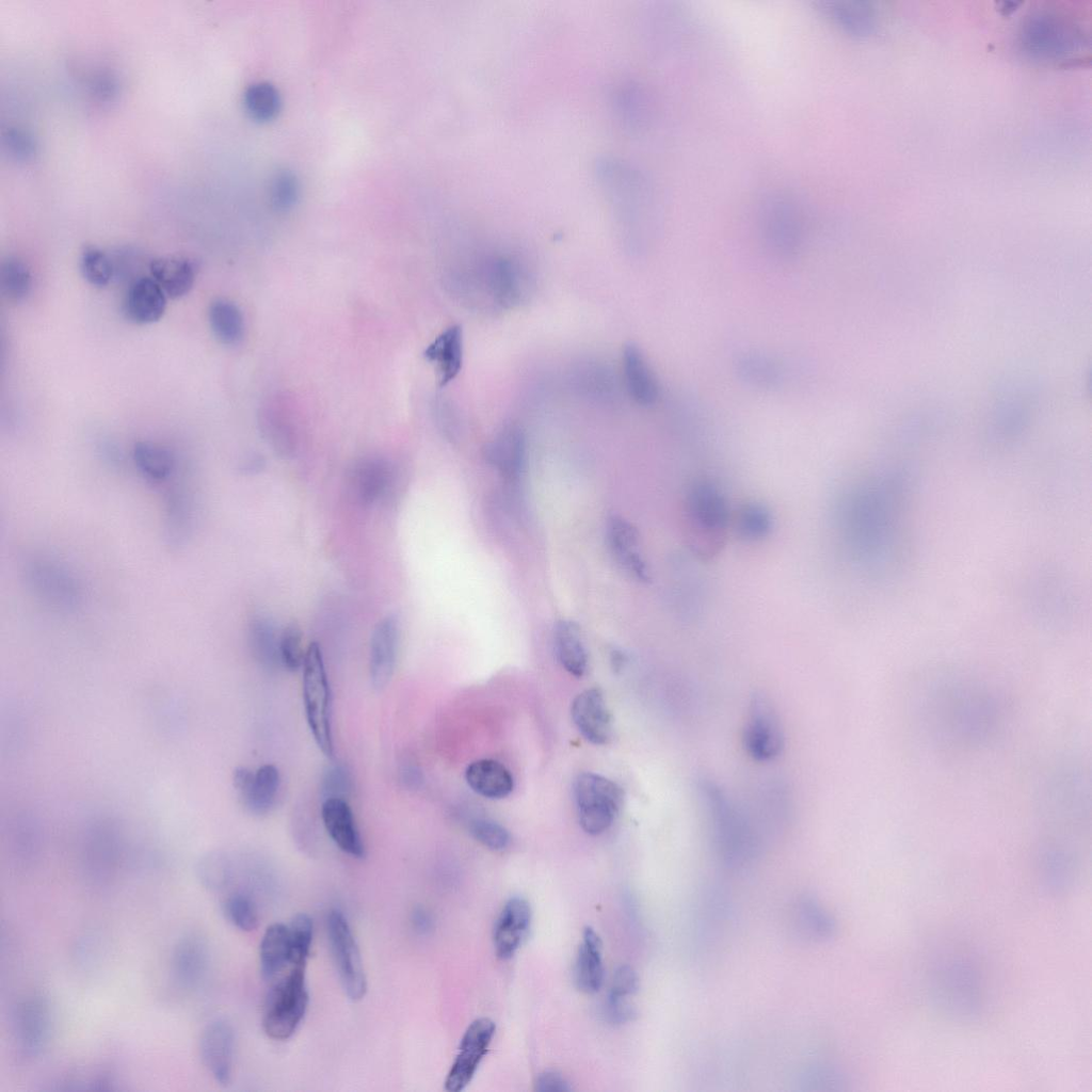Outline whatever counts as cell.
Here are the masks:
<instances>
[{"label": "cell", "instance_id": "cell-1", "mask_svg": "<svg viewBox=\"0 0 1092 1092\" xmlns=\"http://www.w3.org/2000/svg\"><path fill=\"white\" fill-rule=\"evenodd\" d=\"M921 695V712L935 738L975 744L986 739L996 727V698L980 682L947 677L930 682Z\"/></svg>", "mask_w": 1092, "mask_h": 1092}, {"label": "cell", "instance_id": "cell-2", "mask_svg": "<svg viewBox=\"0 0 1092 1092\" xmlns=\"http://www.w3.org/2000/svg\"><path fill=\"white\" fill-rule=\"evenodd\" d=\"M681 515L684 539L691 552L703 561L719 556L732 520L720 487L707 479L691 482L682 496Z\"/></svg>", "mask_w": 1092, "mask_h": 1092}, {"label": "cell", "instance_id": "cell-3", "mask_svg": "<svg viewBox=\"0 0 1092 1092\" xmlns=\"http://www.w3.org/2000/svg\"><path fill=\"white\" fill-rule=\"evenodd\" d=\"M605 199L622 220L652 227L660 214L659 195L651 178L639 167L616 158L596 165Z\"/></svg>", "mask_w": 1092, "mask_h": 1092}, {"label": "cell", "instance_id": "cell-4", "mask_svg": "<svg viewBox=\"0 0 1092 1092\" xmlns=\"http://www.w3.org/2000/svg\"><path fill=\"white\" fill-rule=\"evenodd\" d=\"M708 809L712 834L718 850L729 863H739L751 857L757 842L751 824L743 814L713 783L705 782L701 787Z\"/></svg>", "mask_w": 1092, "mask_h": 1092}, {"label": "cell", "instance_id": "cell-5", "mask_svg": "<svg viewBox=\"0 0 1092 1092\" xmlns=\"http://www.w3.org/2000/svg\"><path fill=\"white\" fill-rule=\"evenodd\" d=\"M22 577L28 590L43 604L61 612H74L83 603L84 591L76 574L64 563L46 556L26 560Z\"/></svg>", "mask_w": 1092, "mask_h": 1092}, {"label": "cell", "instance_id": "cell-6", "mask_svg": "<svg viewBox=\"0 0 1092 1092\" xmlns=\"http://www.w3.org/2000/svg\"><path fill=\"white\" fill-rule=\"evenodd\" d=\"M303 702L306 720L314 739L326 756H334L332 734V697L320 646L308 645L303 662Z\"/></svg>", "mask_w": 1092, "mask_h": 1092}, {"label": "cell", "instance_id": "cell-7", "mask_svg": "<svg viewBox=\"0 0 1092 1092\" xmlns=\"http://www.w3.org/2000/svg\"><path fill=\"white\" fill-rule=\"evenodd\" d=\"M759 229L767 248L776 257L791 259L800 252L804 240L801 210L787 193L772 192L759 209Z\"/></svg>", "mask_w": 1092, "mask_h": 1092}, {"label": "cell", "instance_id": "cell-8", "mask_svg": "<svg viewBox=\"0 0 1092 1092\" xmlns=\"http://www.w3.org/2000/svg\"><path fill=\"white\" fill-rule=\"evenodd\" d=\"M308 1005L305 965H292L290 971L269 991L262 1026L274 1040L290 1038L303 1019Z\"/></svg>", "mask_w": 1092, "mask_h": 1092}, {"label": "cell", "instance_id": "cell-9", "mask_svg": "<svg viewBox=\"0 0 1092 1092\" xmlns=\"http://www.w3.org/2000/svg\"><path fill=\"white\" fill-rule=\"evenodd\" d=\"M579 824L590 835L606 832L614 822L623 803L622 788L611 780L592 772L580 773L573 784Z\"/></svg>", "mask_w": 1092, "mask_h": 1092}, {"label": "cell", "instance_id": "cell-10", "mask_svg": "<svg viewBox=\"0 0 1092 1092\" xmlns=\"http://www.w3.org/2000/svg\"><path fill=\"white\" fill-rule=\"evenodd\" d=\"M476 278L487 299L503 309L518 306L530 291L529 268L512 255H495L485 259Z\"/></svg>", "mask_w": 1092, "mask_h": 1092}, {"label": "cell", "instance_id": "cell-11", "mask_svg": "<svg viewBox=\"0 0 1092 1092\" xmlns=\"http://www.w3.org/2000/svg\"><path fill=\"white\" fill-rule=\"evenodd\" d=\"M327 934L342 987L351 1000H359L367 990L360 953L344 915L334 910L327 917Z\"/></svg>", "mask_w": 1092, "mask_h": 1092}, {"label": "cell", "instance_id": "cell-12", "mask_svg": "<svg viewBox=\"0 0 1092 1092\" xmlns=\"http://www.w3.org/2000/svg\"><path fill=\"white\" fill-rule=\"evenodd\" d=\"M743 742L749 755L760 762L778 757L784 748V736L777 716L768 701L753 697L743 730Z\"/></svg>", "mask_w": 1092, "mask_h": 1092}, {"label": "cell", "instance_id": "cell-13", "mask_svg": "<svg viewBox=\"0 0 1092 1092\" xmlns=\"http://www.w3.org/2000/svg\"><path fill=\"white\" fill-rule=\"evenodd\" d=\"M495 1030L494 1022L487 1017L477 1018L469 1024L445 1080L447 1091L460 1092L468 1086L488 1050Z\"/></svg>", "mask_w": 1092, "mask_h": 1092}, {"label": "cell", "instance_id": "cell-14", "mask_svg": "<svg viewBox=\"0 0 1092 1092\" xmlns=\"http://www.w3.org/2000/svg\"><path fill=\"white\" fill-rule=\"evenodd\" d=\"M527 443L523 429L515 423L503 425L484 448L486 462L504 479L512 491L521 477Z\"/></svg>", "mask_w": 1092, "mask_h": 1092}, {"label": "cell", "instance_id": "cell-15", "mask_svg": "<svg viewBox=\"0 0 1092 1092\" xmlns=\"http://www.w3.org/2000/svg\"><path fill=\"white\" fill-rule=\"evenodd\" d=\"M235 1050L231 1025L219 1019L208 1024L199 1039L202 1061L211 1076L222 1086L230 1082Z\"/></svg>", "mask_w": 1092, "mask_h": 1092}, {"label": "cell", "instance_id": "cell-16", "mask_svg": "<svg viewBox=\"0 0 1092 1092\" xmlns=\"http://www.w3.org/2000/svg\"><path fill=\"white\" fill-rule=\"evenodd\" d=\"M571 713L579 733L591 743L606 744L611 739L612 718L600 689L579 693L572 703Z\"/></svg>", "mask_w": 1092, "mask_h": 1092}, {"label": "cell", "instance_id": "cell-17", "mask_svg": "<svg viewBox=\"0 0 1092 1092\" xmlns=\"http://www.w3.org/2000/svg\"><path fill=\"white\" fill-rule=\"evenodd\" d=\"M234 786L243 805L255 815H264L273 806L279 788V772L273 765L256 771L238 768L234 772Z\"/></svg>", "mask_w": 1092, "mask_h": 1092}, {"label": "cell", "instance_id": "cell-18", "mask_svg": "<svg viewBox=\"0 0 1092 1092\" xmlns=\"http://www.w3.org/2000/svg\"><path fill=\"white\" fill-rule=\"evenodd\" d=\"M606 536L611 555L617 564L635 579L648 581L649 572L639 552L637 528L623 517L611 516L607 521Z\"/></svg>", "mask_w": 1092, "mask_h": 1092}, {"label": "cell", "instance_id": "cell-19", "mask_svg": "<svg viewBox=\"0 0 1092 1092\" xmlns=\"http://www.w3.org/2000/svg\"><path fill=\"white\" fill-rule=\"evenodd\" d=\"M531 922V909L521 897H513L502 908L494 927L493 941L496 954L510 959L526 937Z\"/></svg>", "mask_w": 1092, "mask_h": 1092}, {"label": "cell", "instance_id": "cell-20", "mask_svg": "<svg viewBox=\"0 0 1092 1092\" xmlns=\"http://www.w3.org/2000/svg\"><path fill=\"white\" fill-rule=\"evenodd\" d=\"M14 1031L23 1054H39L50 1032V1013L46 1002L36 997L22 1001L14 1014Z\"/></svg>", "mask_w": 1092, "mask_h": 1092}, {"label": "cell", "instance_id": "cell-21", "mask_svg": "<svg viewBox=\"0 0 1092 1092\" xmlns=\"http://www.w3.org/2000/svg\"><path fill=\"white\" fill-rule=\"evenodd\" d=\"M321 818L327 834L341 851L357 858L365 855L364 842L346 799H325Z\"/></svg>", "mask_w": 1092, "mask_h": 1092}, {"label": "cell", "instance_id": "cell-22", "mask_svg": "<svg viewBox=\"0 0 1092 1092\" xmlns=\"http://www.w3.org/2000/svg\"><path fill=\"white\" fill-rule=\"evenodd\" d=\"M397 644L398 622L394 615H386L376 624L370 641V677L376 689L385 687L392 676Z\"/></svg>", "mask_w": 1092, "mask_h": 1092}, {"label": "cell", "instance_id": "cell-23", "mask_svg": "<svg viewBox=\"0 0 1092 1092\" xmlns=\"http://www.w3.org/2000/svg\"><path fill=\"white\" fill-rule=\"evenodd\" d=\"M626 389L632 400L642 406L654 405L660 395L659 384L641 349L629 343L622 354Z\"/></svg>", "mask_w": 1092, "mask_h": 1092}, {"label": "cell", "instance_id": "cell-24", "mask_svg": "<svg viewBox=\"0 0 1092 1092\" xmlns=\"http://www.w3.org/2000/svg\"><path fill=\"white\" fill-rule=\"evenodd\" d=\"M424 358L434 365L439 386H446L460 373L464 357V338L460 325H450L425 348Z\"/></svg>", "mask_w": 1092, "mask_h": 1092}, {"label": "cell", "instance_id": "cell-25", "mask_svg": "<svg viewBox=\"0 0 1092 1092\" xmlns=\"http://www.w3.org/2000/svg\"><path fill=\"white\" fill-rule=\"evenodd\" d=\"M166 294L147 276L129 284L124 301L126 317L136 324H150L162 318L166 309Z\"/></svg>", "mask_w": 1092, "mask_h": 1092}, {"label": "cell", "instance_id": "cell-26", "mask_svg": "<svg viewBox=\"0 0 1092 1092\" xmlns=\"http://www.w3.org/2000/svg\"><path fill=\"white\" fill-rule=\"evenodd\" d=\"M207 966L208 952L200 937L188 935L177 943L172 957V970L181 986H197L206 974Z\"/></svg>", "mask_w": 1092, "mask_h": 1092}, {"label": "cell", "instance_id": "cell-27", "mask_svg": "<svg viewBox=\"0 0 1092 1092\" xmlns=\"http://www.w3.org/2000/svg\"><path fill=\"white\" fill-rule=\"evenodd\" d=\"M150 277L162 288L167 298L179 299L192 289L195 282L193 263L180 256H162L148 263Z\"/></svg>", "mask_w": 1092, "mask_h": 1092}, {"label": "cell", "instance_id": "cell-28", "mask_svg": "<svg viewBox=\"0 0 1092 1092\" xmlns=\"http://www.w3.org/2000/svg\"><path fill=\"white\" fill-rule=\"evenodd\" d=\"M465 780L476 793L487 799L505 798L514 787L510 771L494 759H479L470 762L465 771Z\"/></svg>", "mask_w": 1092, "mask_h": 1092}, {"label": "cell", "instance_id": "cell-29", "mask_svg": "<svg viewBox=\"0 0 1092 1092\" xmlns=\"http://www.w3.org/2000/svg\"><path fill=\"white\" fill-rule=\"evenodd\" d=\"M603 943L593 928L587 927L578 949L575 978L580 991L592 994L599 991L604 981Z\"/></svg>", "mask_w": 1092, "mask_h": 1092}, {"label": "cell", "instance_id": "cell-30", "mask_svg": "<svg viewBox=\"0 0 1092 1092\" xmlns=\"http://www.w3.org/2000/svg\"><path fill=\"white\" fill-rule=\"evenodd\" d=\"M132 459L142 477L152 485H162L175 475V456L160 444L148 440L135 443Z\"/></svg>", "mask_w": 1092, "mask_h": 1092}, {"label": "cell", "instance_id": "cell-31", "mask_svg": "<svg viewBox=\"0 0 1092 1092\" xmlns=\"http://www.w3.org/2000/svg\"><path fill=\"white\" fill-rule=\"evenodd\" d=\"M553 647L558 661L572 675L581 677L588 667V654L577 623L559 621L553 629Z\"/></svg>", "mask_w": 1092, "mask_h": 1092}, {"label": "cell", "instance_id": "cell-32", "mask_svg": "<svg viewBox=\"0 0 1092 1092\" xmlns=\"http://www.w3.org/2000/svg\"><path fill=\"white\" fill-rule=\"evenodd\" d=\"M390 480L391 471L387 463L379 459H366L354 466L351 486L360 503L371 504L385 494Z\"/></svg>", "mask_w": 1092, "mask_h": 1092}, {"label": "cell", "instance_id": "cell-33", "mask_svg": "<svg viewBox=\"0 0 1092 1092\" xmlns=\"http://www.w3.org/2000/svg\"><path fill=\"white\" fill-rule=\"evenodd\" d=\"M261 974L266 979L274 978L287 964H291V949L288 927L274 924L267 928L259 949Z\"/></svg>", "mask_w": 1092, "mask_h": 1092}, {"label": "cell", "instance_id": "cell-34", "mask_svg": "<svg viewBox=\"0 0 1092 1092\" xmlns=\"http://www.w3.org/2000/svg\"><path fill=\"white\" fill-rule=\"evenodd\" d=\"M730 527L738 539L758 542L770 534L773 519L770 510L762 503L746 502L732 514Z\"/></svg>", "mask_w": 1092, "mask_h": 1092}, {"label": "cell", "instance_id": "cell-35", "mask_svg": "<svg viewBox=\"0 0 1092 1092\" xmlns=\"http://www.w3.org/2000/svg\"><path fill=\"white\" fill-rule=\"evenodd\" d=\"M192 516L191 501L186 492L170 488L165 496V530L171 546L178 547L186 542L191 531Z\"/></svg>", "mask_w": 1092, "mask_h": 1092}, {"label": "cell", "instance_id": "cell-36", "mask_svg": "<svg viewBox=\"0 0 1092 1092\" xmlns=\"http://www.w3.org/2000/svg\"><path fill=\"white\" fill-rule=\"evenodd\" d=\"M210 328L223 344L238 343L244 334V319L239 307L225 299L214 300L208 310Z\"/></svg>", "mask_w": 1092, "mask_h": 1092}, {"label": "cell", "instance_id": "cell-37", "mask_svg": "<svg viewBox=\"0 0 1092 1092\" xmlns=\"http://www.w3.org/2000/svg\"><path fill=\"white\" fill-rule=\"evenodd\" d=\"M739 376L748 384L771 388L778 385L782 379L780 365L770 356L756 352L739 356L737 363Z\"/></svg>", "mask_w": 1092, "mask_h": 1092}, {"label": "cell", "instance_id": "cell-38", "mask_svg": "<svg viewBox=\"0 0 1092 1092\" xmlns=\"http://www.w3.org/2000/svg\"><path fill=\"white\" fill-rule=\"evenodd\" d=\"M0 285L3 295L11 302H21L29 294L32 276L26 262L17 257H7L1 262Z\"/></svg>", "mask_w": 1092, "mask_h": 1092}, {"label": "cell", "instance_id": "cell-39", "mask_svg": "<svg viewBox=\"0 0 1092 1092\" xmlns=\"http://www.w3.org/2000/svg\"><path fill=\"white\" fill-rule=\"evenodd\" d=\"M248 641L256 659L268 667L279 662V637L273 624L263 617L254 620L250 625Z\"/></svg>", "mask_w": 1092, "mask_h": 1092}, {"label": "cell", "instance_id": "cell-40", "mask_svg": "<svg viewBox=\"0 0 1092 1092\" xmlns=\"http://www.w3.org/2000/svg\"><path fill=\"white\" fill-rule=\"evenodd\" d=\"M243 102L248 115L258 122L272 119L280 107L277 90L267 82L250 85L244 92Z\"/></svg>", "mask_w": 1092, "mask_h": 1092}, {"label": "cell", "instance_id": "cell-41", "mask_svg": "<svg viewBox=\"0 0 1092 1092\" xmlns=\"http://www.w3.org/2000/svg\"><path fill=\"white\" fill-rule=\"evenodd\" d=\"M798 916L803 930L814 937L826 940L833 937L836 932L833 917L812 896H805L800 900Z\"/></svg>", "mask_w": 1092, "mask_h": 1092}, {"label": "cell", "instance_id": "cell-42", "mask_svg": "<svg viewBox=\"0 0 1092 1092\" xmlns=\"http://www.w3.org/2000/svg\"><path fill=\"white\" fill-rule=\"evenodd\" d=\"M820 7L834 23L847 31L862 32L868 25V15L857 2L823 0L820 3Z\"/></svg>", "mask_w": 1092, "mask_h": 1092}, {"label": "cell", "instance_id": "cell-43", "mask_svg": "<svg viewBox=\"0 0 1092 1092\" xmlns=\"http://www.w3.org/2000/svg\"><path fill=\"white\" fill-rule=\"evenodd\" d=\"M83 277L95 287H105L114 277L110 254L96 246H86L80 258Z\"/></svg>", "mask_w": 1092, "mask_h": 1092}, {"label": "cell", "instance_id": "cell-44", "mask_svg": "<svg viewBox=\"0 0 1092 1092\" xmlns=\"http://www.w3.org/2000/svg\"><path fill=\"white\" fill-rule=\"evenodd\" d=\"M291 965H306L312 940V921L306 914H298L288 927Z\"/></svg>", "mask_w": 1092, "mask_h": 1092}, {"label": "cell", "instance_id": "cell-45", "mask_svg": "<svg viewBox=\"0 0 1092 1092\" xmlns=\"http://www.w3.org/2000/svg\"><path fill=\"white\" fill-rule=\"evenodd\" d=\"M468 829L478 842L493 851L505 850L511 842L508 830L489 818H475Z\"/></svg>", "mask_w": 1092, "mask_h": 1092}, {"label": "cell", "instance_id": "cell-46", "mask_svg": "<svg viewBox=\"0 0 1092 1092\" xmlns=\"http://www.w3.org/2000/svg\"><path fill=\"white\" fill-rule=\"evenodd\" d=\"M229 921L242 931H253L258 925V914L254 902L244 894L230 895L224 904Z\"/></svg>", "mask_w": 1092, "mask_h": 1092}, {"label": "cell", "instance_id": "cell-47", "mask_svg": "<svg viewBox=\"0 0 1092 1092\" xmlns=\"http://www.w3.org/2000/svg\"><path fill=\"white\" fill-rule=\"evenodd\" d=\"M279 662L289 671L303 667L305 653L302 646V633L295 626L287 627L279 637Z\"/></svg>", "mask_w": 1092, "mask_h": 1092}, {"label": "cell", "instance_id": "cell-48", "mask_svg": "<svg viewBox=\"0 0 1092 1092\" xmlns=\"http://www.w3.org/2000/svg\"><path fill=\"white\" fill-rule=\"evenodd\" d=\"M352 787L348 769L340 764L327 768L322 778L321 790L325 799H346Z\"/></svg>", "mask_w": 1092, "mask_h": 1092}, {"label": "cell", "instance_id": "cell-49", "mask_svg": "<svg viewBox=\"0 0 1092 1092\" xmlns=\"http://www.w3.org/2000/svg\"><path fill=\"white\" fill-rule=\"evenodd\" d=\"M298 195L296 179L290 172H280L272 180L270 196L273 206L278 210H287L295 203Z\"/></svg>", "mask_w": 1092, "mask_h": 1092}, {"label": "cell", "instance_id": "cell-50", "mask_svg": "<svg viewBox=\"0 0 1092 1092\" xmlns=\"http://www.w3.org/2000/svg\"><path fill=\"white\" fill-rule=\"evenodd\" d=\"M639 989L637 971L629 965L620 966L612 979L608 1000H627Z\"/></svg>", "mask_w": 1092, "mask_h": 1092}, {"label": "cell", "instance_id": "cell-51", "mask_svg": "<svg viewBox=\"0 0 1092 1092\" xmlns=\"http://www.w3.org/2000/svg\"><path fill=\"white\" fill-rule=\"evenodd\" d=\"M5 146L16 159L27 160L35 151V145L31 135L20 129H10L4 134Z\"/></svg>", "mask_w": 1092, "mask_h": 1092}, {"label": "cell", "instance_id": "cell-52", "mask_svg": "<svg viewBox=\"0 0 1092 1092\" xmlns=\"http://www.w3.org/2000/svg\"><path fill=\"white\" fill-rule=\"evenodd\" d=\"M535 1089L541 1092H562L569 1091L571 1087L560 1074L547 1071L537 1077Z\"/></svg>", "mask_w": 1092, "mask_h": 1092}, {"label": "cell", "instance_id": "cell-53", "mask_svg": "<svg viewBox=\"0 0 1092 1092\" xmlns=\"http://www.w3.org/2000/svg\"><path fill=\"white\" fill-rule=\"evenodd\" d=\"M834 1073L829 1070L818 1069L805 1073V1075H803L801 1083L806 1086H814L816 1083L821 1086L820 1090H824L823 1085H829L830 1088L833 1089L831 1087L832 1083H836V1079L834 1078Z\"/></svg>", "mask_w": 1092, "mask_h": 1092}, {"label": "cell", "instance_id": "cell-54", "mask_svg": "<svg viewBox=\"0 0 1092 1092\" xmlns=\"http://www.w3.org/2000/svg\"><path fill=\"white\" fill-rule=\"evenodd\" d=\"M413 924L418 931H425L430 928V918L422 910H417L413 914Z\"/></svg>", "mask_w": 1092, "mask_h": 1092}, {"label": "cell", "instance_id": "cell-55", "mask_svg": "<svg viewBox=\"0 0 1092 1092\" xmlns=\"http://www.w3.org/2000/svg\"><path fill=\"white\" fill-rule=\"evenodd\" d=\"M612 660L615 668H621L625 662V657L621 652H613Z\"/></svg>", "mask_w": 1092, "mask_h": 1092}]
</instances>
